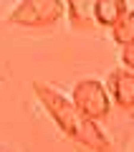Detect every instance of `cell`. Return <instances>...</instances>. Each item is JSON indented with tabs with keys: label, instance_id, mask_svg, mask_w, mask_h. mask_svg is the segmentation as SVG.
Listing matches in <instances>:
<instances>
[{
	"label": "cell",
	"instance_id": "1",
	"mask_svg": "<svg viewBox=\"0 0 134 152\" xmlns=\"http://www.w3.org/2000/svg\"><path fill=\"white\" fill-rule=\"evenodd\" d=\"M33 91H36L41 107L53 119V124L68 140L86 147L89 152H111V142H109L106 132L99 127V122L84 117L76 109V104L71 102V96H66L63 91H58L56 86L43 84V81H33Z\"/></svg>",
	"mask_w": 134,
	"mask_h": 152
},
{
	"label": "cell",
	"instance_id": "2",
	"mask_svg": "<svg viewBox=\"0 0 134 152\" xmlns=\"http://www.w3.org/2000/svg\"><path fill=\"white\" fill-rule=\"evenodd\" d=\"M66 18L63 0H20L10 13L8 23L20 28H51Z\"/></svg>",
	"mask_w": 134,
	"mask_h": 152
},
{
	"label": "cell",
	"instance_id": "3",
	"mask_svg": "<svg viewBox=\"0 0 134 152\" xmlns=\"http://www.w3.org/2000/svg\"><path fill=\"white\" fill-rule=\"evenodd\" d=\"M71 102L76 104V109L84 117H89L94 122H101L104 117H109V112L114 107L111 96L106 91V84L99 81V79H81V81H76L74 89H71Z\"/></svg>",
	"mask_w": 134,
	"mask_h": 152
},
{
	"label": "cell",
	"instance_id": "4",
	"mask_svg": "<svg viewBox=\"0 0 134 152\" xmlns=\"http://www.w3.org/2000/svg\"><path fill=\"white\" fill-rule=\"evenodd\" d=\"M106 91L111 96V104L119 109H134V71L124 69H111L106 76Z\"/></svg>",
	"mask_w": 134,
	"mask_h": 152
},
{
	"label": "cell",
	"instance_id": "5",
	"mask_svg": "<svg viewBox=\"0 0 134 152\" xmlns=\"http://www.w3.org/2000/svg\"><path fill=\"white\" fill-rule=\"evenodd\" d=\"M127 10H129L127 0H94L91 15H94V23H96V26L111 28Z\"/></svg>",
	"mask_w": 134,
	"mask_h": 152
},
{
	"label": "cell",
	"instance_id": "6",
	"mask_svg": "<svg viewBox=\"0 0 134 152\" xmlns=\"http://www.w3.org/2000/svg\"><path fill=\"white\" fill-rule=\"evenodd\" d=\"M66 5V18H68L71 28H76V31H89V28H94L96 23H94V0H63Z\"/></svg>",
	"mask_w": 134,
	"mask_h": 152
},
{
	"label": "cell",
	"instance_id": "7",
	"mask_svg": "<svg viewBox=\"0 0 134 152\" xmlns=\"http://www.w3.org/2000/svg\"><path fill=\"white\" fill-rule=\"evenodd\" d=\"M109 33H111V41H114L117 46H129V43H134V10H127V13H124V15L119 18L111 28H109Z\"/></svg>",
	"mask_w": 134,
	"mask_h": 152
},
{
	"label": "cell",
	"instance_id": "8",
	"mask_svg": "<svg viewBox=\"0 0 134 152\" xmlns=\"http://www.w3.org/2000/svg\"><path fill=\"white\" fill-rule=\"evenodd\" d=\"M122 66L129 71H134V43L122 46Z\"/></svg>",
	"mask_w": 134,
	"mask_h": 152
},
{
	"label": "cell",
	"instance_id": "9",
	"mask_svg": "<svg viewBox=\"0 0 134 152\" xmlns=\"http://www.w3.org/2000/svg\"><path fill=\"white\" fill-rule=\"evenodd\" d=\"M0 152H18L13 145H0Z\"/></svg>",
	"mask_w": 134,
	"mask_h": 152
},
{
	"label": "cell",
	"instance_id": "10",
	"mask_svg": "<svg viewBox=\"0 0 134 152\" xmlns=\"http://www.w3.org/2000/svg\"><path fill=\"white\" fill-rule=\"evenodd\" d=\"M132 152H134V142H132Z\"/></svg>",
	"mask_w": 134,
	"mask_h": 152
}]
</instances>
